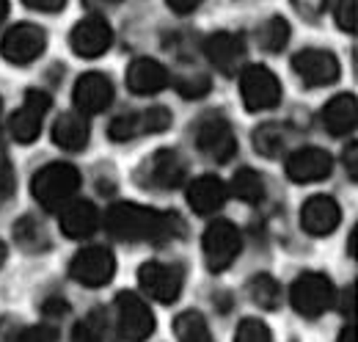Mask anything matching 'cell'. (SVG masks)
<instances>
[{
	"instance_id": "obj_11",
	"label": "cell",
	"mask_w": 358,
	"mask_h": 342,
	"mask_svg": "<svg viewBox=\"0 0 358 342\" xmlns=\"http://www.w3.org/2000/svg\"><path fill=\"white\" fill-rule=\"evenodd\" d=\"M50 105H52V100H50L47 91L28 88L22 108L14 111V116H11V122H8L11 138H14L17 144H31V141H36L39 132H42V122H45Z\"/></svg>"
},
{
	"instance_id": "obj_33",
	"label": "cell",
	"mask_w": 358,
	"mask_h": 342,
	"mask_svg": "<svg viewBox=\"0 0 358 342\" xmlns=\"http://www.w3.org/2000/svg\"><path fill=\"white\" fill-rule=\"evenodd\" d=\"M234 342H273V334H270V329L262 323V320H257V317H245V320L237 326Z\"/></svg>"
},
{
	"instance_id": "obj_17",
	"label": "cell",
	"mask_w": 358,
	"mask_h": 342,
	"mask_svg": "<svg viewBox=\"0 0 358 342\" xmlns=\"http://www.w3.org/2000/svg\"><path fill=\"white\" fill-rule=\"evenodd\" d=\"M204 55L207 61L224 72V75H237L243 58H245V42L243 36L237 34H229V31H218V34H210L204 39Z\"/></svg>"
},
{
	"instance_id": "obj_18",
	"label": "cell",
	"mask_w": 358,
	"mask_h": 342,
	"mask_svg": "<svg viewBox=\"0 0 358 342\" xmlns=\"http://www.w3.org/2000/svg\"><path fill=\"white\" fill-rule=\"evenodd\" d=\"M342 221V210L331 196H312L301 207V226L314 238H328Z\"/></svg>"
},
{
	"instance_id": "obj_39",
	"label": "cell",
	"mask_w": 358,
	"mask_h": 342,
	"mask_svg": "<svg viewBox=\"0 0 358 342\" xmlns=\"http://www.w3.org/2000/svg\"><path fill=\"white\" fill-rule=\"evenodd\" d=\"M201 3H204V0H169V8H171L174 14H182V17H185V14H193Z\"/></svg>"
},
{
	"instance_id": "obj_28",
	"label": "cell",
	"mask_w": 358,
	"mask_h": 342,
	"mask_svg": "<svg viewBox=\"0 0 358 342\" xmlns=\"http://www.w3.org/2000/svg\"><path fill=\"white\" fill-rule=\"evenodd\" d=\"M248 296L251 301L259 306V309H278L281 306V285L268 276V273H259V276H254L251 282H248Z\"/></svg>"
},
{
	"instance_id": "obj_5",
	"label": "cell",
	"mask_w": 358,
	"mask_h": 342,
	"mask_svg": "<svg viewBox=\"0 0 358 342\" xmlns=\"http://www.w3.org/2000/svg\"><path fill=\"white\" fill-rule=\"evenodd\" d=\"M240 94L248 111H270L281 102V83L262 64H251L240 72Z\"/></svg>"
},
{
	"instance_id": "obj_9",
	"label": "cell",
	"mask_w": 358,
	"mask_h": 342,
	"mask_svg": "<svg viewBox=\"0 0 358 342\" xmlns=\"http://www.w3.org/2000/svg\"><path fill=\"white\" fill-rule=\"evenodd\" d=\"M196 144L199 149L215 160V163H229L237 155V138L234 130L226 122L221 114H207L199 125H196Z\"/></svg>"
},
{
	"instance_id": "obj_24",
	"label": "cell",
	"mask_w": 358,
	"mask_h": 342,
	"mask_svg": "<svg viewBox=\"0 0 358 342\" xmlns=\"http://www.w3.org/2000/svg\"><path fill=\"white\" fill-rule=\"evenodd\" d=\"M231 193L245 205H259L265 199V179L254 169H237L231 177Z\"/></svg>"
},
{
	"instance_id": "obj_2",
	"label": "cell",
	"mask_w": 358,
	"mask_h": 342,
	"mask_svg": "<svg viewBox=\"0 0 358 342\" xmlns=\"http://www.w3.org/2000/svg\"><path fill=\"white\" fill-rule=\"evenodd\" d=\"M80 188V171L72 163H47L31 179V193L45 210H61Z\"/></svg>"
},
{
	"instance_id": "obj_45",
	"label": "cell",
	"mask_w": 358,
	"mask_h": 342,
	"mask_svg": "<svg viewBox=\"0 0 358 342\" xmlns=\"http://www.w3.org/2000/svg\"><path fill=\"white\" fill-rule=\"evenodd\" d=\"M6 256H8V249H6V243H3V240H0V265H3V262H6Z\"/></svg>"
},
{
	"instance_id": "obj_36",
	"label": "cell",
	"mask_w": 358,
	"mask_h": 342,
	"mask_svg": "<svg viewBox=\"0 0 358 342\" xmlns=\"http://www.w3.org/2000/svg\"><path fill=\"white\" fill-rule=\"evenodd\" d=\"M11 193H14V171H11L6 149L0 146V199H8Z\"/></svg>"
},
{
	"instance_id": "obj_26",
	"label": "cell",
	"mask_w": 358,
	"mask_h": 342,
	"mask_svg": "<svg viewBox=\"0 0 358 342\" xmlns=\"http://www.w3.org/2000/svg\"><path fill=\"white\" fill-rule=\"evenodd\" d=\"M174 334L177 342H213L210 334V326L204 320L201 312H182L177 320H174Z\"/></svg>"
},
{
	"instance_id": "obj_43",
	"label": "cell",
	"mask_w": 358,
	"mask_h": 342,
	"mask_svg": "<svg viewBox=\"0 0 358 342\" xmlns=\"http://www.w3.org/2000/svg\"><path fill=\"white\" fill-rule=\"evenodd\" d=\"M86 3L94 8V6H116V3H122V0H86Z\"/></svg>"
},
{
	"instance_id": "obj_23",
	"label": "cell",
	"mask_w": 358,
	"mask_h": 342,
	"mask_svg": "<svg viewBox=\"0 0 358 342\" xmlns=\"http://www.w3.org/2000/svg\"><path fill=\"white\" fill-rule=\"evenodd\" d=\"M322 125L331 135H350L358 125V102L353 94H336L322 108Z\"/></svg>"
},
{
	"instance_id": "obj_38",
	"label": "cell",
	"mask_w": 358,
	"mask_h": 342,
	"mask_svg": "<svg viewBox=\"0 0 358 342\" xmlns=\"http://www.w3.org/2000/svg\"><path fill=\"white\" fill-rule=\"evenodd\" d=\"M28 8H34V11H45V14H55V11H61L64 6H66V0H22Z\"/></svg>"
},
{
	"instance_id": "obj_19",
	"label": "cell",
	"mask_w": 358,
	"mask_h": 342,
	"mask_svg": "<svg viewBox=\"0 0 358 342\" xmlns=\"http://www.w3.org/2000/svg\"><path fill=\"white\" fill-rule=\"evenodd\" d=\"M226 199H229V188L215 174H204V177H199L187 185V205L193 207V213L199 215L218 213L226 205Z\"/></svg>"
},
{
	"instance_id": "obj_20",
	"label": "cell",
	"mask_w": 358,
	"mask_h": 342,
	"mask_svg": "<svg viewBox=\"0 0 358 342\" xmlns=\"http://www.w3.org/2000/svg\"><path fill=\"white\" fill-rule=\"evenodd\" d=\"M58 224H61V232L72 240H83V238H91L99 226V210L86 202V199H69L64 207H61V215H58Z\"/></svg>"
},
{
	"instance_id": "obj_35",
	"label": "cell",
	"mask_w": 358,
	"mask_h": 342,
	"mask_svg": "<svg viewBox=\"0 0 358 342\" xmlns=\"http://www.w3.org/2000/svg\"><path fill=\"white\" fill-rule=\"evenodd\" d=\"M14 342H58V329L55 323H39V326L25 329Z\"/></svg>"
},
{
	"instance_id": "obj_4",
	"label": "cell",
	"mask_w": 358,
	"mask_h": 342,
	"mask_svg": "<svg viewBox=\"0 0 358 342\" xmlns=\"http://www.w3.org/2000/svg\"><path fill=\"white\" fill-rule=\"evenodd\" d=\"M201 249H204V259H207V268L213 273H224L226 268H231V262L240 256L243 249V238H240V229L226 221L218 218L207 226L204 232V240H201Z\"/></svg>"
},
{
	"instance_id": "obj_44",
	"label": "cell",
	"mask_w": 358,
	"mask_h": 342,
	"mask_svg": "<svg viewBox=\"0 0 358 342\" xmlns=\"http://www.w3.org/2000/svg\"><path fill=\"white\" fill-rule=\"evenodd\" d=\"M8 17V0H0V22Z\"/></svg>"
},
{
	"instance_id": "obj_6",
	"label": "cell",
	"mask_w": 358,
	"mask_h": 342,
	"mask_svg": "<svg viewBox=\"0 0 358 342\" xmlns=\"http://www.w3.org/2000/svg\"><path fill=\"white\" fill-rule=\"evenodd\" d=\"M185 160L177 149H157L138 169V182L152 191H174L185 182Z\"/></svg>"
},
{
	"instance_id": "obj_41",
	"label": "cell",
	"mask_w": 358,
	"mask_h": 342,
	"mask_svg": "<svg viewBox=\"0 0 358 342\" xmlns=\"http://www.w3.org/2000/svg\"><path fill=\"white\" fill-rule=\"evenodd\" d=\"M345 299L348 301H342V312H345L348 317H353V285L345 290Z\"/></svg>"
},
{
	"instance_id": "obj_32",
	"label": "cell",
	"mask_w": 358,
	"mask_h": 342,
	"mask_svg": "<svg viewBox=\"0 0 358 342\" xmlns=\"http://www.w3.org/2000/svg\"><path fill=\"white\" fill-rule=\"evenodd\" d=\"M105 340V315L91 312L83 323L75 329V342H102Z\"/></svg>"
},
{
	"instance_id": "obj_13",
	"label": "cell",
	"mask_w": 358,
	"mask_h": 342,
	"mask_svg": "<svg viewBox=\"0 0 358 342\" xmlns=\"http://www.w3.org/2000/svg\"><path fill=\"white\" fill-rule=\"evenodd\" d=\"M69 44H72V53L80 55V58H99L110 50L113 31H110V25L102 14H89L72 28Z\"/></svg>"
},
{
	"instance_id": "obj_27",
	"label": "cell",
	"mask_w": 358,
	"mask_h": 342,
	"mask_svg": "<svg viewBox=\"0 0 358 342\" xmlns=\"http://www.w3.org/2000/svg\"><path fill=\"white\" fill-rule=\"evenodd\" d=\"M257 42L265 53H281L289 42V22L284 17H270L257 28Z\"/></svg>"
},
{
	"instance_id": "obj_21",
	"label": "cell",
	"mask_w": 358,
	"mask_h": 342,
	"mask_svg": "<svg viewBox=\"0 0 358 342\" xmlns=\"http://www.w3.org/2000/svg\"><path fill=\"white\" fill-rule=\"evenodd\" d=\"M169 83H171L169 69L155 58H135L133 64L127 67V88L133 94L149 97V94L163 91Z\"/></svg>"
},
{
	"instance_id": "obj_12",
	"label": "cell",
	"mask_w": 358,
	"mask_h": 342,
	"mask_svg": "<svg viewBox=\"0 0 358 342\" xmlns=\"http://www.w3.org/2000/svg\"><path fill=\"white\" fill-rule=\"evenodd\" d=\"M292 69H295V75L309 86V88L336 83L339 75H342L339 58H336L331 50H317V47L301 50V53L292 58Z\"/></svg>"
},
{
	"instance_id": "obj_1",
	"label": "cell",
	"mask_w": 358,
	"mask_h": 342,
	"mask_svg": "<svg viewBox=\"0 0 358 342\" xmlns=\"http://www.w3.org/2000/svg\"><path fill=\"white\" fill-rule=\"evenodd\" d=\"M105 229L127 243H169L185 235V221L177 213H160L143 205L119 202L105 215Z\"/></svg>"
},
{
	"instance_id": "obj_8",
	"label": "cell",
	"mask_w": 358,
	"mask_h": 342,
	"mask_svg": "<svg viewBox=\"0 0 358 342\" xmlns=\"http://www.w3.org/2000/svg\"><path fill=\"white\" fill-rule=\"evenodd\" d=\"M116 329L124 342H143L155 331V315L149 303L138 299L135 293H119L116 296Z\"/></svg>"
},
{
	"instance_id": "obj_40",
	"label": "cell",
	"mask_w": 358,
	"mask_h": 342,
	"mask_svg": "<svg viewBox=\"0 0 358 342\" xmlns=\"http://www.w3.org/2000/svg\"><path fill=\"white\" fill-rule=\"evenodd\" d=\"M345 166L350 169V177L358 179V144L353 141L348 149H345Z\"/></svg>"
},
{
	"instance_id": "obj_46",
	"label": "cell",
	"mask_w": 358,
	"mask_h": 342,
	"mask_svg": "<svg viewBox=\"0 0 358 342\" xmlns=\"http://www.w3.org/2000/svg\"><path fill=\"white\" fill-rule=\"evenodd\" d=\"M0 111H3V102H0Z\"/></svg>"
},
{
	"instance_id": "obj_31",
	"label": "cell",
	"mask_w": 358,
	"mask_h": 342,
	"mask_svg": "<svg viewBox=\"0 0 358 342\" xmlns=\"http://www.w3.org/2000/svg\"><path fill=\"white\" fill-rule=\"evenodd\" d=\"M179 97H185V100H201V97H207L210 94V88H213V81H210V75H204V72H199V69H193V72H185V75H179L177 81Z\"/></svg>"
},
{
	"instance_id": "obj_3",
	"label": "cell",
	"mask_w": 358,
	"mask_h": 342,
	"mask_svg": "<svg viewBox=\"0 0 358 342\" xmlns=\"http://www.w3.org/2000/svg\"><path fill=\"white\" fill-rule=\"evenodd\" d=\"M336 301V293H334V285L328 276L322 273H301L292 287H289V303L298 315L303 317H320L322 312H328Z\"/></svg>"
},
{
	"instance_id": "obj_42",
	"label": "cell",
	"mask_w": 358,
	"mask_h": 342,
	"mask_svg": "<svg viewBox=\"0 0 358 342\" xmlns=\"http://www.w3.org/2000/svg\"><path fill=\"white\" fill-rule=\"evenodd\" d=\"M339 342H356V329L353 326H345L342 334H339Z\"/></svg>"
},
{
	"instance_id": "obj_7",
	"label": "cell",
	"mask_w": 358,
	"mask_h": 342,
	"mask_svg": "<svg viewBox=\"0 0 358 342\" xmlns=\"http://www.w3.org/2000/svg\"><path fill=\"white\" fill-rule=\"evenodd\" d=\"M138 282H141V290L152 301L174 303L185 285V271L177 262H146L138 271Z\"/></svg>"
},
{
	"instance_id": "obj_29",
	"label": "cell",
	"mask_w": 358,
	"mask_h": 342,
	"mask_svg": "<svg viewBox=\"0 0 358 342\" xmlns=\"http://www.w3.org/2000/svg\"><path fill=\"white\" fill-rule=\"evenodd\" d=\"M14 240L25 252H42V249H47L45 226L36 218H31V215H25V218H20L14 224Z\"/></svg>"
},
{
	"instance_id": "obj_14",
	"label": "cell",
	"mask_w": 358,
	"mask_h": 342,
	"mask_svg": "<svg viewBox=\"0 0 358 342\" xmlns=\"http://www.w3.org/2000/svg\"><path fill=\"white\" fill-rule=\"evenodd\" d=\"M116 273V259L108 249H83L80 254L72 259L69 265V276L83 285V287H105Z\"/></svg>"
},
{
	"instance_id": "obj_10",
	"label": "cell",
	"mask_w": 358,
	"mask_h": 342,
	"mask_svg": "<svg viewBox=\"0 0 358 342\" xmlns=\"http://www.w3.org/2000/svg\"><path fill=\"white\" fill-rule=\"evenodd\" d=\"M47 47V34L45 28L34 25V22H20L14 28L6 31L3 42H0V53L8 64H17V67H25V64H34Z\"/></svg>"
},
{
	"instance_id": "obj_30",
	"label": "cell",
	"mask_w": 358,
	"mask_h": 342,
	"mask_svg": "<svg viewBox=\"0 0 358 342\" xmlns=\"http://www.w3.org/2000/svg\"><path fill=\"white\" fill-rule=\"evenodd\" d=\"M149 125H146V111H138V114H124V116H116L108 128V135L113 141H133L138 135H146Z\"/></svg>"
},
{
	"instance_id": "obj_25",
	"label": "cell",
	"mask_w": 358,
	"mask_h": 342,
	"mask_svg": "<svg viewBox=\"0 0 358 342\" xmlns=\"http://www.w3.org/2000/svg\"><path fill=\"white\" fill-rule=\"evenodd\" d=\"M287 130L275 122H268V125H259L254 130V149L265 158H281V152L287 149Z\"/></svg>"
},
{
	"instance_id": "obj_37",
	"label": "cell",
	"mask_w": 358,
	"mask_h": 342,
	"mask_svg": "<svg viewBox=\"0 0 358 342\" xmlns=\"http://www.w3.org/2000/svg\"><path fill=\"white\" fill-rule=\"evenodd\" d=\"M292 3H295L298 14H301V17H306V20H317V17H322V14H325V8H328V0H292Z\"/></svg>"
},
{
	"instance_id": "obj_34",
	"label": "cell",
	"mask_w": 358,
	"mask_h": 342,
	"mask_svg": "<svg viewBox=\"0 0 358 342\" xmlns=\"http://www.w3.org/2000/svg\"><path fill=\"white\" fill-rule=\"evenodd\" d=\"M336 25L348 34H356L358 25V0H339L336 3Z\"/></svg>"
},
{
	"instance_id": "obj_47",
	"label": "cell",
	"mask_w": 358,
	"mask_h": 342,
	"mask_svg": "<svg viewBox=\"0 0 358 342\" xmlns=\"http://www.w3.org/2000/svg\"><path fill=\"white\" fill-rule=\"evenodd\" d=\"M72 342H75V340H72Z\"/></svg>"
},
{
	"instance_id": "obj_22",
	"label": "cell",
	"mask_w": 358,
	"mask_h": 342,
	"mask_svg": "<svg viewBox=\"0 0 358 342\" xmlns=\"http://www.w3.org/2000/svg\"><path fill=\"white\" fill-rule=\"evenodd\" d=\"M89 135H91V128L80 111L61 114V116L55 119V125H52V141H55V146H61V149H66V152H80V149H86Z\"/></svg>"
},
{
	"instance_id": "obj_15",
	"label": "cell",
	"mask_w": 358,
	"mask_h": 342,
	"mask_svg": "<svg viewBox=\"0 0 358 342\" xmlns=\"http://www.w3.org/2000/svg\"><path fill=\"white\" fill-rule=\"evenodd\" d=\"M72 100H75V108L83 114V116H94V114H102L110 108L113 102V83L110 78H105L102 72H86L78 78L75 91H72Z\"/></svg>"
},
{
	"instance_id": "obj_16",
	"label": "cell",
	"mask_w": 358,
	"mask_h": 342,
	"mask_svg": "<svg viewBox=\"0 0 358 342\" xmlns=\"http://www.w3.org/2000/svg\"><path fill=\"white\" fill-rule=\"evenodd\" d=\"M334 171V158L320 149V146H303V149H295L289 158H287V177L292 182H320L325 179L328 174Z\"/></svg>"
}]
</instances>
